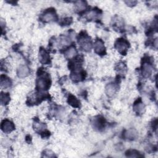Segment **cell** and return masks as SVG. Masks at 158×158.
<instances>
[{"instance_id":"obj_12","label":"cell","mask_w":158,"mask_h":158,"mask_svg":"<svg viewBox=\"0 0 158 158\" xmlns=\"http://www.w3.org/2000/svg\"><path fill=\"white\" fill-rule=\"evenodd\" d=\"M118 89V86L115 83H110L106 86V93L107 96L112 97Z\"/></svg>"},{"instance_id":"obj_4","label":"cell","mask_w":158,"mask_h":158,"mask_svg":"<svg viewBox=\"0 0 158 158\" xmlns=\"http://www.w3.org/2000/svg\"><path fill=\"white\" fill-rule=\"evenodd\" d=\"M86 72L80 69L79 67H77L76 69H73V71L71 73V79L74 81H80L85 80L86 77Z\"/></svg>"},{"instance_id":"obj_1","label":"cell","mask_w":158,"mask_h":158,"mask_svg":"<svg viewBox=\"0 0 158 158\" xmlns=\"http://www.w3.org/2000/svg\"><path fill=\"white\" fill-rule=\"evenodd\" d=\"M36 83V89L38 91H41L48 90L50 88L51 84L50 75L43 70L39 69L38 72V78Z\"/></svg>"},{"instance_id":"obj_16","label":"cell","mask_w":158,"mask_h":158,"mask_svg":"<svg viewBox=\"0 0 158 158\" xmlns=\"http://www.w3.org/2000/svg\"><path fill=\"white\" fill-rule=\"evenodd\" d=\"M67 102L69 103V104L73 107H79L80 105V101L75 96L72 94H69L67 99Z\"/></svg>"},{"instance_id":"obj_14","label":"cell","mask_w":158,"mask_h":158,"mask_svg":"<svg viewBox=\"0 0 158 158\" xmlns=\"http://www.w3.org/2000/svg\"><path fill=\"white\" fill-rule=\"evenodd\" d=\"M75 8L77 12H83L87 8V3L86 1H78L75 3Z\"/></svg>"},{"instance_id":"obj_22","label":"cell","mask_w":158,"mask_h":158,"mask_svg":"<svg viewBox=\"0 0 158 158\" xmlns=\"http://www.w3.org/2000/svg\"><path fill=\"white\" fill-rule=\"evenodd\" d=\"M72 22V19L71 17H67L63 19V20L61 22V24L63 25H69Z\"/></svg>"},{"instance_id":"obj_5","label":"cell","mask_w":158,"mask_h":158,"mask_svg":"<svg viewBox=\"0 0 158 158\" xmlns=\"http://www.w3.org/2000/svg\"><path fill=\"white\" fill-rule=\"evenodd\" d=\"M141 72L144 77H149L152 73V65L149 57L144 58L143 63L141 66Z\"/></svg>"},{"instance_id":"obj_13","label":"cell","mask_w":158,"mask_h":158,"mask_svg":"<svg viewBox=\"0 0 158 158\" xmlns=\"http://www.w3.org/2000/svg\"><path fill=\"white\" fill-rule=\"evenodd\" d=\"M17 73V75L19 77L25 78L30 74V69H28V67L27 65H20L18 68Z\"/></svg>"},{"instance_id":"obj_7","label":"cell","mask_w":158,"mask_h":158,"mask_svg":"<svg viewBox=\"0 0 158 158\" xmlns=\"http://www.w3.org/2000/svg\"><path fill=\"white\" fill-rule=\"evenodd\" d=\"M1 128L3 132L9 133L15 130V125L12 122L8 119H4L2 121Z\"/></svg>"},{"instance_id":"obj_23","label":"cell","mask_w":158,"mask_h":158,"mask_svg":"<svg viewBox=\"0 0 158 158\" xmlns=\"http://www.w3.org/2000/svg\"><path fill=\"white\" fill-rule=\"evenodd\" d=\"M136 1H125V3L128 6H135L136 4Z\"/></svg>"},{"instance_id":"obj_15","label":"cell","mask_w":158,"mask_h":158,"mask_svg":"<svg viewBox=\"0 0 158 158\" xmlns=\"http://www.w3.org/2000/svg\"><path fill=\"white\" fill-rule=\"evenodd\" d=\"M138 133L137 131L134 129H130L125 131L123 136L125 139H128L129 140H133L137 137Z\"/></svg>"},{"instance_id":"obj_9","label":"cell","mask_w":158,"mask_h":158,"mask_svg":"<svg viewBox=\"0 0 158 158\" xmlns=\"http://www.w3.org/2000/svg\"><path fill=\"white\" fill-rule=\"evenodd\" d=\"M106 125V120L104 117L101 116H98L93 120V126L97 130L101 131L104 128Z\"/></svg>"},{"instance_id":"obj_11","label":"cell","mask_w":158,"mask_h":158,"mask_svg":"<svg viewBox=\"0 0 158 158\" xmlns=\"http://www.w3.org/2000/svg\"><path fill=\"white\" fill-rule=\"evenodd\" d=\"M133 110L137 114H141L144 112L145 106L141 98H138L133 104Z\"/></svg>"},{"instance_id":"obj_6","label":"cell","mask_w":158,"mask_h":158,"mask_svg":"<svg viewBox=\"0 0 158 158\" xmlns=\"http://www.w3.org/2000/svg\"><path fill=\"white\" fill-rule=\"evenodd\" d=\"M57 17L54 8H49L46 9L42 15L41 19L45 22L54 21L57 19Z\"/></svg>"},{"instance_id":"obj_20","label":"cell","mask_w":158,"mask_h":158,"mask_svg":"<svg viewBox=\"0 0 158 158\" xmlns=\"http://www.w3.org/2000/svg\"><path fill=\"white\" fill-rule=\"evenodd\" d=\"M126 156L130 157H143V155L139 153V151L136 150H128L125 152Z\"/></svg>"},{"instance_id":"obj_21","label":"cell","mask_w":158,"mask_h":158,"mask_svg":"<svg viewBox=\"0 0 158 158\" xmlns=\"http://www.w3.org/2000/svg\"><path fill=\"white\" fill-rule=\"evenodd\" d=\"M115 69L118 71V72L123 74V73H125L127 68L125 65L123 64V62H120L117 65Z\"/></svg>"},{"instance_id":"obj_17","label":"cell","mask_w":158,"mask_h":158,"mask_svg":"<svg viewBox=\"0 0 158 158\" xmlns=\"http://www.w3.org/2000/svg\"><path fill=\"white\" fill-rule=\"evenodd\" d=\"M77 54V51L74 46H71L68 49H67L64 52V55L66 58L70 59L73 57Z\"/></svg>"},{"instance_id":"obj_18","label":"cell","mask_w":158,"mask_h":158,"mask_svg":"<svg viewBox=\"0 0 158 158\" xmlns=\"http://www.w3.org/2000/svg\"><path fill=\"white\" fill-rule=\"evenodd\" d=\"M11 85V81L9 78L7 77L2 75L1 76V86L4 88H7L9 87Z\"/></svg>"},{"instance_id":"obj_3","label":"cell","mask_w":158,"mask_h":158,"mask_svg":"<svg viewBox=\"0 0 158 158\" xmlns=\"http://www.w3.org/2000/svg\"><path fill=\"white\" fill-rule=\"evenodd\" d=\"M129 46L130 44L128 41L122 38L117 39L114 44L115 48L122 55H126Z\"/></svg>"},{"instance_id":"obj_19","label":"cell","mask_w":158,"mask_h":158,"mask_svg":"<svg viewBox=\"0 0 158 158\" xmlns=\"http://www.w3.org/2000/svg\"><path fill=\"white\" fill-rule=\"evenodd\" d=\"M10 100L9 94L7 93H1V103L2 105L5 106L8 104Z\"/></svg>"},{"instance_id":"obj_10","label":"cell","mask_w":158,"mask_h":158,"mask_svg":"<svg viewBox=\"0 0 158 158\" xmlns=\"http://www.w3.org/2000/svg\"><path fill=\"white\" fill-rule=\"evenodd\" d=\"M39 60L43 64H48L50 63V56L47 51L43 48H41L39 51Z\"/></svg>"},{"instance_id":"obj_8","label":"cell","mask_w":158,"mask_h":158,"mask_svg":"<svg viewBox=\"0 0 158 158\" xmlns=\"http://www.w3.org/2000/svg\"><path fill=\"white\" fill-rule=\"evenodd\" d=\"M94 49L96 53L103 56L106 54V48L103 41L101 39H97L94 43Z\"/></svg>"},{"instance_id":"obj_2","label":"cell","mask_w":158,"mask_h":158,"mask_svg":"<svg viewBox=\"0 0 158 158\" xmlns=\"http://www.w3.org/2000/svg\"><path fill=\"white\" fill-rule=\"evenodd\" d=\"M78 43L84 51H89L91 50L92 44L90 37L85 32L82 31L78 35Z\"/></svg>"}]
</instances>
